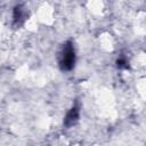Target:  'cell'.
I'll return each instance as SVG.
<instances>
[{
	"label": "cell",
	"instance_id": "2",
	"mask_svg": "<svg viewBox=\"0 0 146 146\" xmlns=\"http://www.w3.org/2000/svg\"><path fill=\"white\" fill-rule=\"evenodd\" d=\"M79 117H80V108H79V106L74 105V106H72V107L70 108V111L66 113V115H65V117H64V125L67 127V128L74 125V124L78 122Z\"/></svg>",
	"mask_w": 146,
	"mask_h": 146
},
{
	"label": "cell",
	"instance_id": "3",
	"mask_svg": "<svg viewBox=\"0 0 146 146\" xmlns=\"http://www.w3.org/2000/svg\"><path fill=\"white\" fill-rule=\"evenodd\" d=\"M24 17H25V15H24V10H23V8H21V7H16L15 10H14V16H13L15 24H21V23L23 22Z\"/></svg>",
	"mask_w": 146,
	"mask_h": 146
},
{
	"label": "cell",
	"instance_id": "1",
	"mask_svg": "<svg viewBox=\"0 0 146 146\" xmlns=\"http://www.w3.org/2000/svg\"><path fill=\"white\" fill-rule=\"evenodd\" d=\"M58 64L63 71H71L75 64V49L71 41H67L59 51Z\"/></svg>",
	"mask_w": 146,
	"mask_h": 146
}]
</instances>
